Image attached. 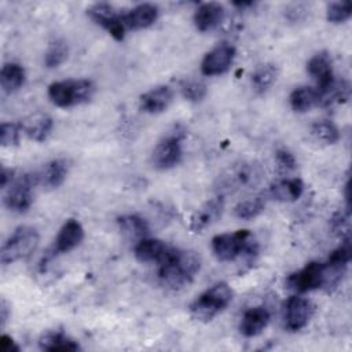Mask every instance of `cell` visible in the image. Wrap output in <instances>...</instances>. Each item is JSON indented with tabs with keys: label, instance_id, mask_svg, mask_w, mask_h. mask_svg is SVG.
<instances>
[{
	"label": "cell",
	"instance_id": "obj_1",
	"mask_svg": "<svg viewBox=\"0 0 352 352\" xmlns=\"http://www.w3.org/2000/svg\"><path fill=\"white\" fill-rule=\"evenodd\" d=\"M201 268V258L195 252L169 248L158 263L160 282L173 290L188 285Z\"/></svg>",
	"mask_w": 352,
	"mask_h": 352
},
{
	"label": "cell",
	"instance_id": "obj_2",
	"mask_svg": "<svg viewBox=\"0 0 352 352\" xmlns=\"http://www.w3.org/2000/svg\"><path fill=\"white\" fill-rule=\"evenodd\" d=\"M212 250L217 260L232 261L241 256L246 258L256 257L258 245L249 230H238L213 236Z\"/></svg>",
	"mask_w": 352,
	"mask_h": 352
},
{
	"label": "cell",
	"instance_id": "obj_3",
	"mask_svg": "<svg viewBox=\"0 0 352 352\" xmlns=\"http://www.w3.org/2000/svg\"><path fill=\"white\" fill-rule=\"evenodd\" d=\"M232 301V290L226 282H219L202 294H199L190 305V314L199 322H210L223 312Z\"/></svg>",
	"mask_w": 352,
	"mask_h": 352
},
{
	"label": "cell",
	"instance_id": "obj_4",
	"mask_svg": "<svg viewBox=\"0 0 352 352\" xmlns=\"http://www.w3.org/2000/svg\"><path fill=\"white\" fill-rule=\"evenodd\" d=\"M95 94V85L91 80H62L48 87V98L58 107H73L87 103Z\"/></svg>",
	"mask_w": 352,
	"mask_h": 352
},
{
	"label": "cell",
	"instance_id": "obj_5",
	"mask_svg": "<svg viewBox=\"0 0 352 352\" xmlns=\"http://www.w3.org/2000/svg\"><path fill=\"white\" fill-rule=\"evenodd\" d=\"M40 236L33 227H18L8 239L3 243L0 252L1 264H12L15 261L28 258L38 246Z\"/></svg>",
	"mask_w": 352,
	"mask_h": 352
},
{
	"label": "cell",
	"instance_id": "obj_6",
	"mask_svg": "<svg viewBox=\"0 0 352 352\" xmlns=\"http://www.w3.org/2000/svg\"><path fill=\"white\" fill-rule=\"evenodd\" d=\"M38 184L36 173H25L10 183L4 195V205L16 213L26 212L33 202V187Z\"/></svg>",
	"mask_w": 352,
	"mask_h": 352
},
{
	"label": "cell",
	"instance_id": "obj_7",
	"mask_svg": "<svg viewBox=\"0 0 352 352\" xmlns=\"http://www.w3.org/2000/svg\"><path fill=\"white\" fill-rule=\"evenodd\" d=\"M323 267L324 264L319 261L308 263L305 267L286 278V287L297 294L320 289L323 286Z\"/></svg>",
	"mask_w": 352,
	"mask_h": 352
},
{
	"label": "cell",
	"instance_id": "obj_8",
	"mask_svg": "<svg viewBox=\"0 0 352 352\" xmlns=\"http://www.w3.org/2000/svg\"><path fill=\"white\" fill-rule=\"evenodd\" d=\"M314 304L298 294L292 296L285 302V327L289 331L304 329L314 315Z\"/></svg>",
	"mask_w": 352,
	"mask_h": 352
},
{
	"label": "cell",
	"instance_id": "obj_9",
	"mask_svg": "<svg viewBox=\"0 0 352 352\" xmlns=\"http://www.w3.org/2000/svg\"><path fill=\"white\" fill-rule=\"evenodd\" d=\"M89 18L109 32L117 41H122L126 28L122 22V14H118L110 4L99 3L88 10Z\"/></svg>",
	"mask_w": 352,
	"mask_h": 352
},
{
	"label": "cell",
	"instance_id": "obj_10",
	"mask_svg": "<svg viewBox=\"0 0 352 352\" xmlns=\"http://www.w3.org/2000/svg\"><path fill=\"white\" fill-rule=\"evenodd\" d=\"M82 239H84V228L80 224V221H77L76 219L66 220L65 224L60 227V230L54 241V245L50 249L48 254L45 256L44 261H47L58 254L69 253L70 250L77 248Z\"/></svg>",
	"mask_w": 352,
	"mask_h": 352
},
{
	"label": "cell",
	"instance_id": "obj_11",
	"mask_svg": "<svg viewBox=\"0 0 352 352\" xmlns=\"http://www.w3.org/2000/svg\"><path fill=\"white\" fill-rule=\"evenodd\" d=\"M180 142L182 138L179 135H172L157 143L151 154V162L154 168L160 170H166L176 166L183 155Z\"/></svg>",
	"mask_w": 352,
	"mask_h": 352
},
{
	"label": "cell",
	"instance_id": "obj_12",
	"mask_svg": "<svg viewBox=\"0 0 352 352\" xmlns=\"http://www.w3.org/2000/svg\"><path fill=\"white\" fill-rule=\"evenodd\" d=\"M235 58V48L223 43L210 50L202 59L201 72L205 76H219L226 73Z\"/></svg>",
	"mask_w": 352,
	"mask_h": 352
},
{
	"label": "cell",
	"instance_id": "obj_13",
	"mask_svg": "<svg viewBox=\"0 0 352 352\" xmlns=\"http://www.w3.org/2000/svg\"><path fill=\"white\" fill-rule=\"evenodd\" d=\"M307 72L308 74L315 80L316 89L323 91L326 89L333 81V66H331V58L327 52L322 51L315 54L307 63Z\"/></svg>",
	"mask_w": 352,
	"mask_h": 352
},
{
	"label": "cell",
	"instance_id": "obj_14",
	"mask_svg": "<svg viewBox=\"0 0 352 352\" xmlns=\"http://www.w3.org/2000/svg\"><path fill=\"white\" fill-rule=\"evenodd\" d=\"M224 199L221 197L212 198L210 201L205 202L191 217L190 230L194 232H201L205 228L210 227L223 213Z\"/></svg>",
	"mask_w": 352,
	"mask_h": 352
},
{
	"label": "cell",
	"instance_id": "obj_15",
	"mask_svg": "<svg viewBox=\"0 0 352 352\" xmlns=\"http://www.w3.org/2000/svg\"><path fill=\"white\" fill-rule=\"evenodd\" d=\"M172 100H173L172 88L168 85H158L144 92L139 99V104H140V110H143L144 113L158 114L166 110L172 103Z\"/></svg>",
	"mask_w": 352,
	"mask_h": 352
},
{
	"label": "cell",
	"instance_id": "obj_16",
	"mask_svg": "<svg viewBox=\"0 0 352 352\" xmlns=\"http://www.w3.org/2000/svg\"><path fill=\"white\" fill-rule=\"evenodd\" d=\"M158 18V8L154 4L143 3L132 10H129L126 14H122V22L126 29L131 30H140L151 26Z\"/></svg>",
	"mask_w": 352,
	"mask_h": 352
},
{
	"label": "cell",
	"instance_id": "obj_17",
	"mask_svg": "<svg viewBox=\"0 0 352 352\" xmlns=\"http://www.w3.org/2000/svg\"><path fill=\"white\" fill-rule=\"evenodd\" d=\"M270 319H271V315L267 308L264 307L249 308L248 311H245L241 319L239 331L245 337H256L268 326Z\"/></svg>",
	"mask_w": 352,
	"mask_h": 352
},
{
	"label": "cell",
	"instance_id": "obj_18",
	"mask_svg": "<svg viewBox=\"0 0 352 352\" xmlns=\"http://www.w3.org/2000/svg\"><path fill=\"white\" fill-rule=\"evenodd\" d=\"M22 131L34 142H44L50 136L54 121L45 113H34L21 122Z\"/></svg>",
	"mask_w": 352,
	"mask_h": 352
},
{
	"label": "cell",
	"instance_id": "obj_19",
	"mask_svg": "<svg viewBox=\"0 0 352 352\" xmlns=\"http://www.w3.org/2000/svg\"><path fill=\"white\" fill-rule=\"evenodd\" d=\"M69 173V162L66 160H52L45 166L37 172L38 184L47 188H58L66 179Z\"/></svg>",
	"mask_w": 352,
	"mask_h": 352
},
{
	"label": "cell",
	"instance_id": "obj_20",
	"mask_svg": "<svg viewBox=\"0 0 352 352\" xmlns=\"http://www.w3.org/2000/svg\"><path fill=\"white\" fill-rule=\"evenodd\" d=\"M224 18V8L217 3H204L194 14V25L199 32L216 28Z\"/></svg>",
	"mask_w": 352,
	"mask_h": 352
},
{
	"label": "cell",
	"instance_id": "obj_21",
	"mask_svg": "<svg viewBox=\"0 0 352 352\" xmlns=\"http://www.w3.org/2000/svg\"><path fill=\"white\" fill-rule=\"evenodd\" d=\"M168 249L169 246L161 239L143 238L135 246V257L140 263H160Z\"/></svg>",
	"mask_w": 352,
	"mask_h": 352
},
{
	"label": "cell",
	"instance_id": "obj_22",
	"mask_svg": "<svg viewBox=\"0 0 352 352\" xmlns=\"http://www.w3.org/2000/svg\"><path fill=\"white\" fill-rule=\"evenodd\" d=\"M304 191V183L298 177H290V179H282L276 183H274L270 188V195L274 199L282 201V202H292L301 197Z\"/></svg>",
	"mask_w": 352,
	"mask_h": 352
},
{
	"label": "cell",
	"instance_id": "obj_23",
	"mask_svg": "<svg viewBox=\"0 0 352 352\" xmlns=\"http://www.w3.org/2000/svg\"><path fill=\"white\" fill-rule=\"evenodd\" d=\"M40 349L50 352H70L78 351L80 345L73 338L67 337L62 331H48L41 336L38 341Z\"/></svg>",
	"mask_w": 352,
	"mask_h": 352
},
{
	"label": "cell",
	"instance_id": "obj_24",
	"mask_svg": "<svg viewBox=\"0 0 352 352\" xmlns=\"http://www.w3.org/2000/svg\"><path fill=\"white\" fill-rule=\"evenodd\" d=\"M25 69L15 62L4 63L0 72V85L4 92L11 94L18 91L25 82Z\"/></svg>",
	"mask_w": 352,
	"mask_h": 352
},
{
	"label": "cell",
	"instance_id": "obj_25",
	"mask_svg": "<svg viewBox=\"0 0 352 352\" xmlns=\"http://www.w3.org/2000/svg\"><path fill=\"white\" fill-rule=\"evenodd\" d=\"M289 102L292 109L297 113L309 111L319 104V91L312 87H298L290 94Z\"/></svg>",
	"mask_w": 352,
	"mask_h": 352
},
{
	"label": "cell",
	"instance_id": "obj_26",
	"mask_svg": "<svg viewBox=\"0 0 352 352\" xmlns=\"http://www.w3.org/2000/svg\"><path fill=\"white\" fill-rule=\"evenodd\" d=\"M278 77V69L272 63L260 65L252 74V85L256 94L264 95L271 89Z\"/></svg>",
	"mask_w": 352,
	"mask_h": 352
},
{
	"label": "cell",
	"instance_id": "obj_27",
	"mask_svg": "<svg viewBox=\"0 0 352 352\" xmlns=\"http://www.w3.org/2000/svg\"><path fill=\"white\" fill-rule=\"evenodd\" d=\"M120 231L128 238L143 239L147 236L150 227L148 223L138 214H124L117 219Z\"/></svg>",
	"mask_w": 352,
	"mask_h": 352
},
{
	"label": "cell",
	"instance_id": "obj_28",
	"mask_svg": "<svg viewBox=\"0 0 352 352\" xmlns=\"http://www.w3.org/2000/svg\"><path fill=\"white\" fill-rule=\"evenodd\" d=\"M265 202H267V199L264 195H256L253 198L241 201L234 208V214L242 220H252V219L257 217L264 210Z\"/></svg>",
	"mask_w": 352,
	"mask_h": 352
},
{
	"label": "cell",
	"instance_id": "obj_29",
	"mask_svg": "<svg viewBox=\"0 0 352 352\" xmlns=\"http://www.w3.org/2000/svg\"><path fill=\"white\" fill-rule=\"evenodd\" d=\"M67 54H69V50H67V44L63 41V40H54L45 54H44V65L45 67L48 69H55L58 66H60L66 58H67Z\"/></svg>",
	"mask_w": 352,
	"mask_h": 352
},
{
	"label": "cell",
	"instance_id": "obj_30",
	"mask_svg": "<svg viewBox=\"0 0 352 352\" xmlns=\"http://www.w3.org/2000/svg\"><path fill=\"white\" fill-rule=\"evenodd\" d=\"M312 135L318 139L324 142L326 144H334L340 140V131L336 126L334 122L329 121V120H322V121H316L312 125L311 129Z\"/></svg>",
	"mask_w": 352,
	"mask_h": 352
},
{
	"label": "cell",
	"instance_id": "obj_31",
	"mask_svg": "<svg viewBox=\"0 0 352 352\" xmlns=\"http://www.w3.org/2000/svg\"><path fill=\"white\" fill-rule=\"evenodd\" d=\"M352 4L351 1H333L327 6L326 18L331 23H342L351 18Z\"/></svg>",
	"mask_w": 352,
	"mask_h": 352
},
{
	"label": "cell",
	"instance_id": "obj_32",
	"mask_svg": "<svg viewBox=\"0 0 352 352\" xmlns=\"http://www.w3.org/2000/svg\"><path fill=\"white\" fill-rule=\"evenodd\" d=\"M180 91L184 99L190 102H201L206 96V85L198 80H187L180 85Z\"/></svg>",
	"mask_w": 352,
	"mask_h": 352
},
{
	"label": "cell",
	"instance_id": "obj_33",
	"mask_svg": "<svg viewBox=\"0 0 352 352\" xmlns=\"http://www.w3.org/2000/svg\"><path fill=\"white\" fill-rule=\"evenodd\" d=\"M22 132L21 122H3L0 125V144L3 147L16 146L19 143V135Z\"/></svg>",
	"mask_w": 352,
	"mask_h": 352
},
{
	"label": "cell",
	"instance_id": "obj_34",
	"mask_svg": "<svg viewBox=\"0 0 352 352\" xmlns=\"http://www.w3.org/2000/svg\"><path fill=\"white\" fill-rule=\"evenodd\" d=\"M257 176V172L254 169V166L252 165H248V164H243L241 166H238L236 169H234L231 173H230V182L231 184L236 186V187H242V186H246L249 183H252Z\"/></svg>",
	"mask_w": 352,
	"mask_h": 352
},
{
	"label": "cell",
	"instance_id": "obj_35",
	"mask_svg": "<svg viewBox=\"0 0 352 352\" xmlns=\"http://www.w3.org/2000/svg\"><path fill=\"white\" fill-rule=\"evenodd\" d=\"M275 161L280 172H292L297 168V161L294 155L287 150H278L275 154Z\"/></svg>",
	"mask_w": 352,
	"mask_h": 352
},
{
	"label": "cell",
	"instance_id": "obj_36",
	"mask_svg": "<svg viewBox=\"0 0 352 352\" xmlns=\"http://www.w3.org/2000/svg\"><path fill=\"white\" fill-rule=\"evenodd\" d=\"M331 228L336 234L341 235V231H344L345 235H349V212L336 213L331 219Z\"/></svg>",
	"mask_w": 352,
	"mask_h": 352
},
{
	"label": "cell",
	"instance_id": "obj_37",
	"mask_svg": "<svg viewBox=\"0 0 352 352\" xmlns=\"http://www.w3.org/2000/svg\"><path fill=\"white\" fill-rule=\"evenodd\" d=\"M0 348L3 352H14V351H19V346L15 344V341L7 336V334H3L0 337Z\"/></svg>",
	"mask_w": 352,
	"mask_h": 352
},
{
	"label": "cell",
	"instance_id": "obj_38",
	"mask_svg": "<svg viewBox=\"0 0 352 352\" xmlns=\"http://www.w3.org/2000/svg\"><path fill=\"white\" fill-rule=\"evenodd\" d=\"M8 314H10V307L7 304V301L4 298H1L0 302V323H1V329H4L6 322L8 319Z\"/></svg>",
	"mask_w": 352,
	"mask_h": 352
},
{
	"label": "cell",
	"instance_id": "obj_39",
	"mask_svg": "<svg viewBox=\"0 0 352 352\" xmlns=\"http://www.w3.org/2000/svg\"><path fill=\"white\" fill-rule=\"evenodd\" d=\"M12 175H14V170L7 169V168H3V169H1V173H0V184H1L3 188H6L7 184L12 182Z\"/></svg>",
	"mask_w": 352,
	"mask_h": 352
}]
</instances>
